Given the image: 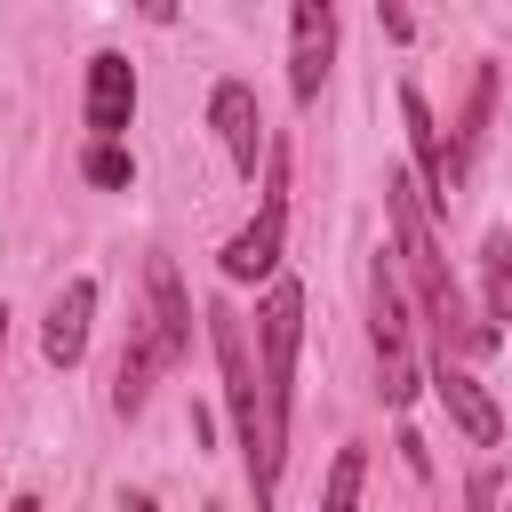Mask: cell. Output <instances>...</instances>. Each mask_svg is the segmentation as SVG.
<instances>
[{"instance_id": "cell-1", "label": "cell", "mask_w": 512, "mask_h": 512, "mask_svg": "<svg viewBox=\"0 0 512 512\" xmlns=\"http://www.w3.org/2000/svg\"><path fill=\"white\" fill-rule=\"evenodd\" d=\"M384 216H392L400 264H408V280H416V296H424V320H432L440 360H480V352H496V328H488V320L464 304V288L448 280L440 232H432V216H424V184H416L408 168H384Z\"/></svg>"}, {"instance_id": "cell-2", "label": "cell", "mask_w": 512, "mask_h": 512, "mask_svg": "<svg viewBox=\"0 0 512 512\" xmlns=\"http://www.w3.org/2000/svg\"><path fill=\"white\" fill-rule=\"evenodd\" d=\"M296 336H304V288L272 280L256 312V448H248V488L256 512L280 496V456H288V392H296Z\"/></svg>"}, {"instance_id": "cell-3", "label": "cell", "mask_w": 512, "mask_h": 512, "mask_svg": "<svg viewBox=\"0 0 512 512\" xmlns=\"http://www.w3.org/2000/svg\"><path fill=\"white\" fill-rule=\"evenodd\" d=\"M368 336H376V360H384V400L408 408L416 400V360H408V320H400V288H392L384 256L368 272Z\"/></svg>"}, {"instance_id": "cell-4", "label": "cell", "mask_w": 512, "mask_h": 512, "mask_svg": "<svg viewBox=\"0 0 512 512\" xmlns=\"http://www.w3.org/2000/svg\"><path fill=\"white\" fill-rule=\"evenodd\" d=\"M208 336H216V368H224V400L240 424V456L256 448V360H248V328L232 304H208Z\"/></svg>"}, {"instance_id": "cell-5", "label": "cell", "mask_w": 512, "mask_h": 512, "mask_svg": "<svg viewBox=\"0 0 512 512\" xmlns=\"http://www.w3.org/2000/svg\"><path fill=\"white\" fill-rule=\"evenodd\" d=\"M280 232H288V192H280V152H272V184H264L256 224L224 240V280H264L280 264Z\"/></svg>"}, {"instance_id": "cell-6", "label": "cell", "mask_w": 512, "mask_h": 512, "mask_svg": "<svg viewBox=\"0 0 512 512\" xmlns=\"http://www.w3.org/2000/svg\"><path fill=\"white\" fill-rule=\"evenodd\" d=\"M144 336H152V352H160L168 368H176L184 344H192V304H184V280H176L168 256L144 264Z\"/></svg>"}, {"instance_id": "cell-7", "label": "cell", "mask_w": 512, "mask_h": 512, "mask_svg": "<svg viewBox=\"0 0 512 512\" xmlns=\"http://www.w3.org/2000/svg\"><path fill=\"white\" fill-rule=\"evenodd\" d=\"M288 32H296V48H288V88H296V104H312L320 80H328V56H336V8H328V0H296Z\"/></svg>"}, {"instance_id": "cell-8", "label": "cell", "mask_w": 512, "mask_h": 512, "mask_svg": "<svg viewBox=\"0 0 512 512\" xmlns=\"http://www.w3.org/2000/svg\"><path fill=\"white\" fill-rule=\"evenodd\" d=\"M136 120V72H128V56H88V128H96V144H120V128Z\"/></svg>"}, {"instance_id": "cell-9", "label": "cell", "mask_w": 512, "mask_h": 512, "mask_svg": "<svg viewBox=\"0 0 512 512\" xmlns=\"http://www.w3.org/2000/svg\"><path fill=\"white\" fill-rule=\"evenodd\" d=\"M208 120H216V136H224L232 168H240V176H256V160H264V112H256V96H248L240 80H216Z\"/></svg>"}, {"instance_id": "cell-10", "label": "cell", "mask_w": 512, "mask_h": 512, "mask_svg": "<svg viewBox=\"0 0 512 512\" xmlns=\"http://www.w3.org/2000/svg\"><path fill=\"white\" fill-rule=\"evenodd\" d=\"M400 128H408V152H416L424 200H440V208H448V192H456V168H448V144H440V120H432L424 88H400Z\"/></svg>"}, {"instance_id": "cell-11", "label": "cell", "mask_w": 512, "mask_h": 512, "mask_svg": "<svg viewBox=\"0 0 512 512\" xmlns=\"http://www.w3.org/2000/svg\"><path fill=\"white\" fill-rule=\"evenodd\" d=\"M88 320H96V280H64V296L48 304V328H40V352L56 368H72L88 352Z\"/></svg>"}, {"instance_id": "cell-12", "label": "cell", "mask_w": 512, "mask_h": 512, "mask_svg": "<svg viewBox=\"0 0 512 512\" xmlns=\"http://www.w3.org/2000/svg\"><path fill=\"white\" fill-rule=\"evenodd\" d=\"M432 392L448 400V416L464 424V440H480V448H496V440H504V416H496V400H488V392H480V384H472L456 360H432Z\"/></svg>"}, {"instance_id": "cell-13", "label": "cell", "mask_w": 512, "mask_h": 512, "mask_svg": "<svg viewBox=\"0 0 512 512\" xmlns=\"http://www.w3.org/2000/svg\"><path fill=\"white\" fill-rule=\"evenodd\" d=\"M160 376H168V360H160V352H152V336L136 328V336H128V352H120V376H112V408H120V416H136V408L152 400V384H160Z\"/></svg>"}, {"instance_id": "cell-14", "label": "cell", "mask_w": 512, "mask_h": 512, "mask_svg": "<svg viewBox=\"0 0 512 512\" xmlns=\"http://www.w3.org/2000/svg\"><path fill=\"white\" fill-rule=\"evenodd\" d=\"M488 104H496V64L472 72V96H464V120H456V144H448L456 184H464V168H472V152H480V136H488Z\"/></svg>"}, {"instance_id": "cell-15", "label": "cell", "mask_w": 512, "mask_h": 512, "mask_svg": "<svg viewBox=\"0 0 512 512\" xmlns=\"http://www.w3.org/2000/svg\"><path fill=\"white\" fill-rule=\"evenodd\" d=\"M480 288H488V304H480L488 328L512 320V240H504V232H488V248H480Z\"/></svg>"}, {"instance_id": "cell-16", "label": "cell", "mask_w": 512, "mask_h": 512, "mask_svg": "<svg viewBox=\"0 0 512 512\" xmlns=\"http://www.w3.org/2000/svg\"><path fill=\"white\" fill-rule=\"evenodd\" d=\"M360 472H368V456H360V448H336V464H328V496H320V512H352V504H360Z\"/></svg>"}, {"instance_id": "cell-17", "label": "cell", "mask_w": 512, "mask_h": 512, "mask_svg": "<svg viewBox=\"0 0 512 512\" xmlns=\"http://www.w3.org/2000/svg\"><path fill=\"white\" fill-rule=\"evenodd\" d=\"M80 168H88V184H128V176H136V160H128L120 144H88Z\"/></svg>"}, {"instance_id": "cell-18", "label": "cell", "mask_w": 512, "mask_h": 512, "mask_svg": "<svg viewBox=\"0 0 512 512\" xmlns=\"http://www.w3.org/2000/svg\"><path fill=\"white\" fill-rule=\"evenodd\" d=\"M472 504H480V512H496V472H480V480H472Z\"/></svg>"}, {"instance_id": "cell-19", "label": "cell", "mask_w": 512, "mask_h": 512, "mask_svg": "<svg viewBox=\"0 0 512 512\" xmlns=\"http://www.w3.org/2000/svg\"><path fill=\"white\" fill-rule=\"evenodd\" d=\"M8 512H40V496H16V504H8Z\"/></svg>"}, {"instance_id": "cell-20", "label": "cell", "mask_w": 512, "mask_h": 512, "mask_svg": "<svg viewBox=\"0 0 512 512\" xmlns=\"http://www.w3.org/2000/svg\"><path fill=\"white\" fill-rule=\"evenodd\" d=\"M0 352H8V304H0Z\"/></svg>"}]
</instances>
